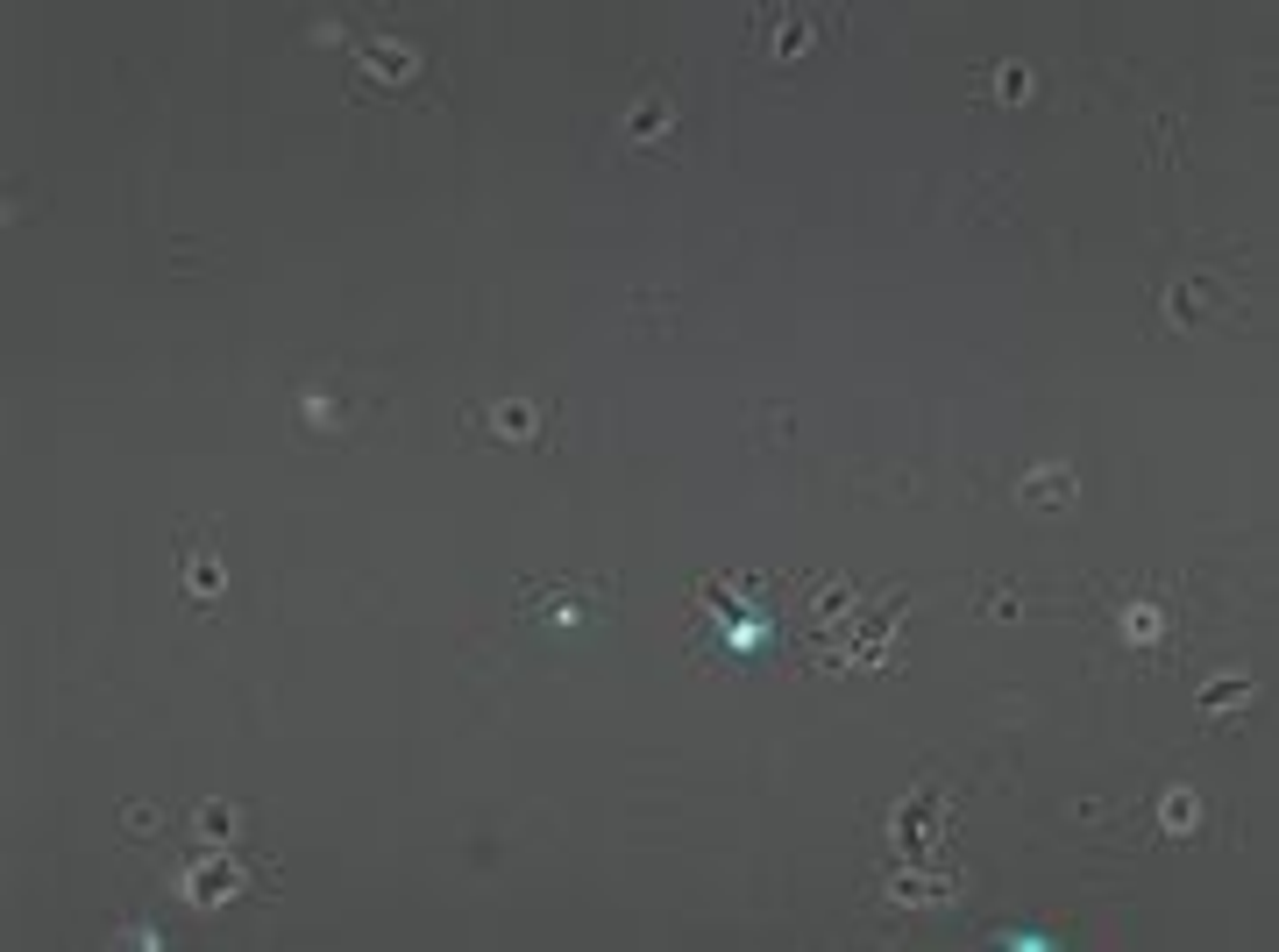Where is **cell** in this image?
Instances as JSON below:
<instances>
[{
    "mask_svg": "<svg viewBox=\"0 0 1279 952\" xmlns=\"http://www.w3.org/2000/svg\"><path fill=\"white\" fill-rule=\"evenodd\" d=\"M1123 633H1130V647H1145V640H1159V611H1123Z\"/></svg>",
    "mask_w": 1279,
    "mask_h": 952,
    "instance_id": "obj_3",
    "label": "cell"
},
{
    "mask_svg": "<svg viewBox=\"0 0 1279 952\" xmlns=\"http://www.w3.org/2000/svg\"><path fill=\"white\" fill-rule=\"evenodd\" d=\"M362 65H370L384 85H399V79H412V72H420V57H412V50H399V43H362Z\"/></svg>",
    "mask_w": 1279,
    "mask_h": 952,
    "instance_id": "obj_1",
    "label": "cell"
},
{
    "mask_svg": "<svg viewBox=\"0 0 1279 952\" xmlns=\"http://www.w3.org/2000/svg\"><path fill=\"white\" fill-rule=\"evenodd\" d=\"M491 434H505V441H533V405H498V412H491Z\"/></svg>",
    "mask_w": 1279,
    "mask_h": 952,
    "instance_id": "obj_2",
    "label": "cell"
}]
</instances>
